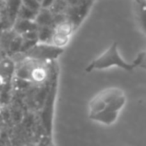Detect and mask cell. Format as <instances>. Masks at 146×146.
I'll list each match as a JSON object with an SVG mask.
<instances>
[{"mask_svg":"<svg viewBox=\"0 0 146 146\" xmlns=\"http://www.w3.org/2000/svg\"><path fill=\"white\" fill-rule=\"evenodd\" d=\"M63 49L55 45L40 44L33 45L31 48L26 51V55L30 59L34 60H45V59L56 58L58 55L62 53Z\"/></svg>","mask_w":146,"mask_h":146,"instance_id":"3","label":"cell"},{"mask_svg":"<svg viewBox=\"0 0 146 146\" xmlns=\"http://www.w3.org/2000/svg\"><path fill=\"white\" fill-rule=\"evenodd\" d=\"M138 64H139V58H137V60L134 61L131 64L123 60V58H121L119 52H118L117 43L113 42L105 52L102 53L98 58H96L88 65L86 71L90 72L93 70H101V69L109 68L111 66H117L127 71H131L136 66H138Z\"/></svg>","mask_w":146,"mask_h":146,"instance_id":"2","label":"cell"},{"mask_svg":"<svg viewBox=\"0 0 146 146\" xmlns=\"http://www.w3.org/2000/svg\"><path fill=\"white\" fill-rule=\"evenodd\" d=\"M22 42H23V37L17 36L15 38H13L10 42V45H9V49L13 52L15 51H18L21 49V46H22Z\"/></svg>","mask_w":146,"mask_h":146,"instance_id":"12","label":"cell"},{"mask_svg":"<svg viewBox=\"0 0 146 146\" xmlns=\"http://www.w3.org/2000/svg\"><path fill=\"white\" fill-rule=\"evenodd\" d=\"M125 103L124 93L118 88H109L100 92L89 104L90 118L106 125L112 124L118 117Z\"/></svg>","mask_w":146,"mask_h":146,"instance_id":"1","label":"cell"},{"mask_svg":"<svg viewBox=\"0 0 146 146\" xmlns=\"http://www.w3.org/2000/svg\"><path fill=\"white\" fill-rule=\"evenodd\" d=\"M37 26L38 25L35 22V20L19 18V20L17 21L16 25H15V31L18 34H24V33L29 32V31L36 30Z\"/></svg>","mask_w":146,"mask_h":146,"instance_id":"5","label":"cell"},{"mask_svg":"<svg viewBox=\"0 0 146 146\" xmlns=\"http://www.w3.org/2000/svg\"><path fill=\"white\" fill-rule=\"evenodd\" d=\"M37 12H38V11H34V10L28 8V7L24 6V5L22 4L20 10H19V18L31 19V20H34L35 17H36Z\"/></svg>","mask_w":146,"mask_h":146,"instance_id":"11","label":"cell"},{"mask_svg":"<svg viewBox=\"0 0 146 146\" xmlns=\"http://www.w3.org/2000/svg\"><path fill=\"white\" fill-rule=\"evenodd\" d=\"M37 32H38V40L43 41V42L51 41L53 31L48 26H41L40 30H38Z\"/></svg>","mask_w":146,"mask_h":146,"instance_id":"10","label":"cell"},{"mask_svg":"<svg viewBox=\"0 0 146 146\" xmlns=\"http://www.w3.org/2000/svg\"><path fill=\"white\" fill-rule=\"evenodd\" d=\"M37 1H38V2H39V3H40V2H41V0H37Z\"/></svg>","mask_w":146,"mask_h":146,"instance_id":"15","label":"cell"},{"mask_svg":"<svg viewBox=\"0 0 146 146\" xmlns=\"http://www.w3.org/2000/svg\"><path fill=\"white\" fill-rule=\"evenodd\" d=\"M35 22L37 23V25L40 26H49V24L52 21L51 18V14L48 11L47 8H41V11H38L35 17Z\"/></svg>","mask_w":146,"mask_h":146,"instance_id":"7","label":"cell"},{"mask_svg":"<svg viewBox=\"0 0 146 146\" xmlns=\"http://www.w3.org/2000/svg\"><path fill=\"white\" fill-rule=\"evenodd\" d=\"M46 76H47V72L43 67L35 66V67H32V69H31L30 77H31V80H33V81L42 82L43 80L46 78Z\"/></svg>","mask_w":146,"mask_h":146,"instance_id":"9","label":"cell"},{"mask_svg":"<svg viewBox=\"0 0 146 146\" xmlns=\"http://www.w3.org/2000/svg\"><path fill=\"white\" fill-rule=\"evenodd\" d=\"M54 2H55V0H41L40 6H41V8H47L48 9Z\"/></svg>","mask_w":146,"mask_h":146,"instance_id":"14","label":"cell"},{"mask_svg":"<svg viewBox=\"0 0 146 146\" xmlns=\"http://www.w3.org/2000/svg\"><path fill=\"white\" fill-rule=\"evenodd\" d=\"M22 4L34 11H39L41 9L40 3L37 0H22Z\"/></svg>","mask_w":146,"mask_h":146,"instance_id":"13","label":"cell"},{"mask_svg":"<svg viewBox=\"0 0 146 146\" xmlns=\"http://www.w3.org/2000/svg\"><path fill=\"white\" fill-rule=\"evenodd\" d=\"M72 33V25L69 22L65 21L62 22L53 30L51 42L53 45L58 47H63L66 45L70 38V35Z\"/></svg>","mask_w":146,"mask_h":146,"instance_id":"4","label":"cell"},{"mask_svg":"<svg viewBox=\"0 0 146 146\" xmlns=\"http://www.w3.org/2000/svg\"><path fill=\"white\" fill-rule=\"evenodd\" d=\"M139 23L146 35V0H135Z\"/></svg>","mask_w":146,"mask_h":146,"instance_id":"6","label":"cell"},{"mask_svg":"<svg viewBox=\"0 0 146 146\" xmlns=\"http://www.w3.org/2000/svg\"><path fill=\"white\" fill-rule=\"evenodd\" d=\"M14 71V64L11 60H3L0 62V77L2 79L9 77Z\"/></svg>","mask_w":146,"mask_h":146,"instance_id":"8","label":"cell"}]
</instances>
